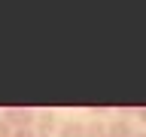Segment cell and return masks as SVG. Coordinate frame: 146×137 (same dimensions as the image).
<instances>
[{
    "label": "cell",
    "mask_w": 146,
    "mask_h": 137,
    "mask_svg": "<svg viewBox=\"0 0 146 137\" xmlns=\"http://www.w3.org/2000/svg\"><path fill=\"white\" fill-rule=\"evenodd\" d=\"M58 137H85V125L82 122H64V125H58Z\"/></svg>",
    "instance_id": "obj_4"
},
{
    "label": "cell",
    "mask_w": 146,
    "mask_h": 137,
    "mask_svg": "<svg viewBox=\"0 0 146 137\" xmlns=\"http://www.w3.org/2000/svg\"><path fill=\"white\" fill-rule=\"evenodd\" d=\"M134 137H146V131H134Z\"/></svg>",
    "instance_id": "obj_9"
},
{
    "label": "cell",
    "mask_w": 146,
    "mask_h": 137,
    "mask_svg": "<svg viewBox=\"0 0 146 137\" xmlns=\"http://www.w3.org/2000/svg\"><path fill=\"white\" fill-rule=\"evenodd\" d=\"M0 137H12V125H9L3 116H0Z\"/></svg>",
    "instance_id": "obj_6"
},
{
    "label": "cell",
    "mask_w": 146,
    "mask_h": 137,
    "mask_svg": "<svg viewBox=\"0 0 146 137\" xmlns=\"http://www.w3.org/2000/svg\"><path fill=\"white\" fill-rule=\"evenodd\" d=\"M3 119L12 125V131H21V128H34L36 113H34V110H27V107H12V110L3 113Z\"/></svg>",
    "instance_id": "obj_1"
},
{
    "label": "cell",
    "mask_w": 146,
    "mask_h": 137,
    "mask_svg": "<svg viewBox=\"0 0 146 137\" xmlns=\"http://www.w3.org/2000/svg\"><path fill=\"white\" fill-rule=\"evenodd\" d=\"M85 137H107V125H104V122H98V119H94V122H88V125H85Z\"/></svg>",
    "instance_id": "obj_5"
},
{
    "label": "cell",
    "mask_w": 146,
    "mask_h": 137,
    "mask_svg": "<svg viewBox=\"0 0 146 137\" xmlns=\"http://www.w3.org/2000/svg\"><path fill=\"white\" fill-rule=\"evenodd\" d=\"M55 128H58V122H55V116H52V113H36V122H34L36 137H49Z\"/></svg>",
    "instance_id": "obj_2"
},
{
    "label": "cell",
    "mask_w": 146,
    "mask_h": 137,
    "mask_svg": "<svg viewBox=\"0 0 146 137\" xmlns=\"http://www.w3.org/2000/svg\"><path fill=\"white\" fill-rule=\"evenodd\" d=\"M107 137H134V128L128 119H113L107 125Z\"/></svg>",
    "instance_id": "obj_3"
},
{
    "label": "cell",
    "mask_w": 146,
    "mask_h": 137,
    "mask_svg": "<svg viewBox=\"0 0 146 137\" xmlns=\"http://www.w3.org/2000/svg\"><path fill=\"white\" fill-rule=\"evenodd\" d=\"M134 113H137V116H140V119H143V122H146V107H137Z\"/></svg>",
    "instance_id": "obj_8"
},
{
    "label": "cell",
    "mask_w": 146,
    "mask_h": 137,
    "mask_svg": "<svg viewBox=\"0 0 146 137\" xmlns=\"http://www.w3.org/2000/svg\"><path fill=\"white\" fill-rule=\"evenodd\" d=\"M12 137H36L34 128H21V131H12Z\"/></svg>",
    "instance_id": "obj_7"
}]
</instances>
